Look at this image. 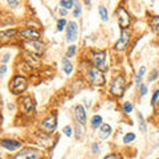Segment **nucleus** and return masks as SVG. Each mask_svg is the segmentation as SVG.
I'll list each match as a JSON object with an SVG mask.
<instances>
[{"label":"nucleus","instance_id":"obj_32","mask_svg":"<svg viewBox=\"0 0 159 159\" xmlns=\"http://www.w3.org/2000/svg\"><path fill=\"white\" fill-rule=\"evenodd\" d=\"M146 93H147V87H146L145 85H140V94L145 95Z\"/></svg>","mask_w":159,"mask_h":159},{"label":"nucleus","instance_id":"obj_7","mask_svg":"<svg viewBox=\"0 0 159 159\" xmlns=\"http://www.w3.org/2000/svg\"><path fill=\"white\" fill-rule=\"evenodd\" d=\"M129 40H130V33L123 29L121 33V39L115 42V50H125L127 48V44H129Z\"/></svg>","mask_w":159,"mask_h":159},{"label":"nucleus","instance_id":"obj_25","mask_svg":"<svg viewBox=\"0 0 159 159\" xmlns=\"http://www.w3.org/2000/svg\"><path fill=\"white\" fill-rule=\"evenodd\" d=\"M74 53H76V45H72V47H69L68 50H66V56L70 57V56H73Z\"/></svg>","mask_w":159,"mask_h":159},{"label":"nucleus","instance_id":"obj_37","mask_svg":"<svg viewBox=\"0 0 159 159\" xmlns=\"http://www.w3.org/2000/svg\"><path fill=\"white\" fill-rule=\"evenodd\" d=\"M98 150H100V147H98V143H94V145H93V151H95V153H97Z\"/></svg>","mask_w":159,"mask_h":159},{"label":"nucleus","instance_id":"obj_15","mask_svg":"<svg viewBox=\"0 0 159 159\" xmlns=\"http://www.w3.org/2000/svg\"><path fill=\"white\" fill-rule=\"evenodd\" d=\"M21 102H23L24 109H25L26 113H31V111L33 110V101H32L31 97H24V98H21Z\"/></svg>","mask_w":159,"mask_h":159},{"label":"nucleus","instance_id":"obj_34","mask_svg":"<svg viewBox=\"0 0 159 159\" xmlns=\"http://www.w3.org/2000/svg\"><path fill=\"white\" fill-rule=\"evenodd\" d=\"M156 76H158V72H156V70H154L153 73H151V77H150V80H151V81H154V80L156 78Z\"/></svg>","mask_w":159,"mask_h":159},{"label":"nucleus","instance_id":"obj_1","mask_svg":"<svg viewBox=\"0 0 159 159\" xmlns=\"http://www.w3.org/2000/svg\"><path fill=\"white\" fill-rule=\"evenodd\" d=\"M110 92L111 94L117 95V97H121L125 92V80L122 76H118L113 80L111 82V86H110Z\"/></svg>","mask_w":159,"mask_h":159},{"label":"nucleus","instance_id":"obj_40","mask_svg":"<svg viewBox=\"0 0 159 159\" xmlns=\"http://www.w3.org/2000/svg\"><path fill=\"white\" fill-rule=\"evenodd\" d=\"M60 13H61V16H66V11L65 9H61Z\"/></svg>","mask_w":159,"mask_h":159},{"label":"nucleus","instance_id":"obj_14","mask_svg":"<svg viewBox=\"0 0 159 159\" xmlns=\"http://www.w3.org/2000/svg\"><path fill=\"white\" fill-rule=\"evenodd\" d=\"M110 132H111L110 125H107V123L102 125V126H101V130H100V138L101 139H106V138L110 135Z\"/></svg>","mask_w":159,"mask_h":159},{"label":"nucleus","instance_id":"obj_28","mask_svg":"<svg viewBox=\"0 0 159 159\" xmlns=\"http://www.w3.org/2000/svg\"><path fill=\"white\" fill-rule=\"evenodd\" d=\"M80 13H81V5H80V4H76V9H74L73 16H74V17H78Z\"/></svg>","mask_w":159,"mask_h":159},{"label":"nucleus","instance_id":"obj_5","mask_svg":"<svg viewBox=\"0 0 159 159\" xmlns=\"http://www.w3.org/2000/svg\"><path fill=\"white\" fill-rule=\"evenodd\" d=\"M117 15H118V21H119V26L122 29H126L130 25V15L127 13V11L123 7H119L117 9Z\"/></svg>","mask_w":159,"mask_h":159},{"label":"nucleus","instance_id":"obj_31","mask_svg":"<svg viewBox=\"0 0 159 159\" xmlns=\"http://www.w3.org/2000/svg\"><path fill=\"white\" fill-rule=\"evenodd\" d=\"M105 159H121V156H119L118 154H110V155H107Z\"/></svg>","mask_w":159,"mask_h":159},{"label":"nucleus","instance_id":"obj_27","mask_svg":"<svg viewBox=\"0 0 159 159\" xmlns=\"http://www.w3.org/2000/svg\"><path fill=\"white\" fill-rule=\"evenodd\" d=\"M74 130H76V137H77V138L81 137V135H82V129H81V126H80V125L74 126Z\"/></svg>","mask_w":159,"mask_h":159},{"label":"nucleus","instance_id":"obj_17","mask_svg":"<svg viewBox=\"0 0 159 159\" xmlns=\"http://www.w3.org/2000/svg\"><path fill=\"white\" fill-rule=\"evenodd\" d=\"M62 66H64V70H65L66 74H70L72 70H73V66H72V64L69 62L68 58H64L62 60Z\"/></svg>","mask_w":159,"mask_h":159},{"label":"nucleus","instance_id":"obj_4","mask_svg":"<svg viewBox=\"0 0 159 159\" xmlns=\"http://www.w3.org/2000/svg\"><path fill=\"white\" fill-rule=\"evenodd\" d=\"M106 57H107V54H106L105 52H97V53H94V54H93V61H94L95 66H97V68L100 69L101 72L107 70Z\"/></svg>","mask_w":159,"mask_h":159},{"label":"nucleus","instance_id":"obj_21","mask_svg":"<svg viewBox=\"0 0 159 159\" xmlns=\"http://www.w3.org/2000/svg\"><path fill=\"white\" fill-rule=\"evenodd\" d=\"M135 139V134L134 132H129V134H126L123 137V143H130L131 140Z\"/></svg>","mask_w":159,"mask_h":159},{"label":"nucleus","instance_id":"obj_19","mask_svg":"<svg viewBox=\"0 0 159 159\" xmlns=\"http://www.w3.org/2000/svg\"><path fill=\"white\" fill-rule=\"evenodd\" d=\"M138 118H139L140 132H143V134H145V132L147 131V129H146V122H145V119H143V117H142V114H140V113H138Z\"/></svg>","mask_w":159,"mask_h":159},{"label":"nucleus","instance_id":"obj_24","mask_svg":"<svg viewBox=\"0 0 159 159\" xmlns=\"http://www.w3.org/2000/svg\"><path fill=\"white\" fill-rule=\"evenodd\" d=\"M66 25V21L65 19H60V20L57 21V31H62L64 26Z\"/></svg>","mask_w":159,"mask_h":159},{"label":"nucleus","instance_id":"obj_23","mask_svg":"<svg viewBox=\"0 0 159 159\" xmlns=\"http://www.w3.org/2000/svg\"><path fill=\"white\" fill-rule=\"evenodd\" d=\"M61 5H62V8H66V9H69V8H72L74 4V1H69V0H62L61 1Z\"/></svg>","mask_w":159,"mask_h":159},{"label":"nucleus","instance_id":"obj_11","mask_svg":"<svg viewBox=\"0 0 159 159\" xmlns=\"http://www.w3.org/2000/svg\"><path fill=\"white\" fill-rule=\"evenodd\" d=\"M0 145L3 147H5L7 150H11V151H15L17 148L21 147V143L17 142V140H12V139H1L0 140Z\"/></svg>","mask_w":159,"mask_h":159},{"label":"nucleus","instance_id":"obj_12","mask_svg":"<svg viewBox=\"0 0 159 159\" xmlns=\"http://www.w3.org/2000/svg\"><path fill=\"white\" fill-rule=\"evenodd\" d=\"M74 114H76V118L80 122V125H85V122H86V114H85L84 106L77 105L74 107Z\"/></svg>","mask_w":159,"mask_h":159},{"label":"nucleus","instance_id":"obj_29","mask_svg":"<svg viewBox=\"0 0 159 159\" xmlns=\"http://www.w3.org/2000/svg\"><path fill=\"white\" fill-rule=\"evenodd\" d=\"M158 100H159V90H156L155 93H154V95H153V100H151V103H156L158 102Z\"/></svg>","mask_w":159,"mask_h":159},{"label":"nucleus","instance_id":"obj_20","mask_svg":"<svg viewBox=\"0 0 159 159\" xmlns=\"http://www.w3.org/2000/svg\"><path fill=\"white\" fill-rule=\"evenodd\" d=\"M101 123H102V118H101L100 115H94V117L92 118V126H93V127L101 126Z\"/></svg>","mask_w":159,"mask_h":159},{"label":"nucleus","instance_id":"obj_22","mask_svg":"<svg viewBox=\"0 0 159 159\" xmlns=\"http://www.w3.org/2000/svg\"><path fill=\"white\" fill-rule=\"evenodd\" d=\"M15 33V29H11V31H5V32H0V39H7V37L12 36Z\"/></svg>","mask_w":159,"mask_h":159},{"label":"nucleus","instance_id":"obj_33","mask_svg":"<svg viewBox=\"0 0 159 159\" xmlns=\"http://www.w3.org/2000/svg\"><path fill=\"white\" fill-rule=\"evenodd\" d=\"M5 72H7V66H5V65H1V66H0V76L5 74Z\"/></svg>","mask_w":159,"mask_h":159},{"label":"nucleus","instance_id":"obj_30","mask_svg":"<svg viewBox=\"0 0 159 159\" xmlns=\"http://www.w3.org/2000/svg\"><path fill=\"white\" fill-rule=\"evenodd\" d=\"M64 132H65L66 137H70V135H72V127L70 126H66L65 129H64Z\"/></svg>","mask_w":159,"mask_h":159},{"label":"nucleus","instance_id":"obj_8","mask_svg":"<svg viewBox=\"0 0 159 159\" xmlns=\"http://www.w3.org/2000/svg\"><path fill=\"white\" fill-rule=\"evenodd\" d=\"M56 125H57V119H56V115H49L48 118H45L44 121L41 122V129L44 131H53L56 129Z\"/></svg>","mask_w":159,"mask_h":159},{"label":"nucleus","instance_id":"obj_6","mask_svg":"<svg viewBox=\"0 0 159 159\" xmlns=\"http://www.w3.org/2000/svg\"><path fill=\"white\" fill-rule=\"evenodd\" d=\"M25 89H26V80L24 77L16 76L12 81V92L15 94H19V93L24 92Z\"/></svg>","mask_w":159,"mask_h":159},{"label":"nucleus","instance_id":"obj_13","mask_svg":"<svg viewBox=\"0 0 159 159\" xmlns=\"http://www.w3.org/2000/svg\"><path fill=\"white\" fill-rule=\"evenodd\" d=\"M21 36L25 37V39H29V40H37L40 37V32L34 31L32 28H26L24 31H21Z\"/></svg>","mask_w":159,"mask_h":159},{"label":"nucleus","instance_id":"obj_35","mask_svg":"<svg viewBox=\"0 0 159 159\" xmlns=\"http://www.w3.org/2000/svg\"><path fill=\"white\" fill-rule=\"evenodd\" d=\"M145 72H146V68H145V66H140V69H139V76L142 77L143 74H145Z\"/></svg>","mask_w":159,"mask_h":159},{"label":"nucleus","instance_id":"obj_9","mask_svg":"<svg viewBox=\"0 0 159 159\" xmlns=\"http://www.w3.org/2000/svg\"><path fill=\"white\" fill-rule=\"evenodd\" d=\"M25 47L29 52L32 53H36V54H41L44 52V45L41 44L40 41L37 40H32V41H26L25 42Z\"/></svg>","mask_w":159,"mask_h":159},{"label":"nucleus","instance_id":"obj_26","mask_svg":"<svg viewBox=\"0 0 159 159\" xmlns=\"http://www.w3.org/2000/svg\"><path fill=\"white\" fill-rule=\"evenodd\" d=\"M123 110L126 111V113H130V111L132 110V105L130 102H125L123 103Z\"/></svg>","mask_w":159,"mask_h":159},{"label":"nucleus","instance_id":"obj_38","mask_svg":"<svg viewBox=\"0 0 159 159\" xmlns=\"http://www.w3.org/2000/svg\"><path fill=\"white\" fill-rule=\"evenodd\" d=\"M8 4H9V5H13V7H16V5L19 4V1H11V0H9V1H8Z\"/></svg>","mask_w":159,"mask_h":159},{"label":"nucleus","instance_id":"obj_3","mask_svg":"<svg viewBox=\"0 0 159 159\" xmlns=\"http://www.w3.org/2000/svg\"><path fill=\"white\" fill-rule=\"evenodd\" d=\"M40 156H41V153L39 150H34V148H24V150H21L15 156V159H40Z\"/></svg>","mask_w":159,"mask_h":159},{"label":"nucleus","instance_id":"obj_39","mask_svg":"<svg viewBox=\"0 0 159 159\" xmlns=\"http://www.w3.org/2000/svg\"><path fill=\"white\" fill-rule=\"evenodd\" d=\"M135 82H137V84H140V76L135 77Z\"/></svg>","mask_w":159,"mask_h":159},{"label":"nucleus","instance_id":"obj_36","mask_svg":"<svg viewBox=\"0 0 159 159\" xmlns=\"http://www.w3.org/2000/svg\"><path fill=\"white\" fill-rule=\"evenodd\" d=\"M8 61H9V54H5L4 56V58H3V62H8Z\"/></svg>","mask_w":159,"mask_h":159},{"label":"nucleus","instance_id":"obj_16","mask_svg":"<svg viewBox=\"0 0 159 159\" xmlns=\"http://www.w3.org/2000/svg\"><path fill=\"white\" fill-rule=\"evenodd\" d=\"M150 25L154 32L159 33V16H153L150 20Z\"/></svg>","mask_w":159,"mask_h":159},{"label":"nucleus","instance_id":"obj_10","mask_svg":"<svg viewBox=\"0 0 159 159\" xmlns=\"http://www.w3.org/2000/svg\"><path fill=\"white\" fill-rule=\"evenodd\" d=\"M78 36V26L74 21H70L66 26V40L68 41H74Z\"/></svg>","mask_w":159,"mask_h":159},{"label":"nucleus","instance_id":"obj_2","mask_svg":"<svg viewBox=\"0 0 159 159\" xmlns=\"http://www.w3.org/2000/svg\"><path fill=\"white\" fill-rule=\"evenodd\" d=\"M89 78H90V81H92L94 85H97V86L103 85V82H105L103 73L98 68H95V66L90 68V70H89Z\"/></svg>","mask_w":159,"mask_h":159},{"label":"nucleus","instance_id":"obj_18","mask_svg":"<svg viewBox=\"0 0 159 159\" xmlns=\"http://www.w3.org/2000/svg\"><path fill=\"white\" fill-rule=\"evenodd\" d=\"M98 12H100V16L103 21L107 20V9H106L103 5H100V7H98Z\"/></svg>","mask_w":159,"mask_h":159}]
</instances>
